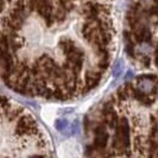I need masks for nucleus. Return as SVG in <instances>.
I'll return each instance as SVG.
<instances>
[{
  "instance_id": "1",
  "label": "nucleus",
  "mask_w": 158,
  "mask_h": 158,
  "mask_svg": "<svg viewBox=\"0 0 158 158\" xmlns=\"http://www.w3.org/2000/svg\"><path fill=\"white\" fill-rule=\"evenodd\" d=\"M156 76L153 75H144L142 77L138 79V83H137V87L138 89L145 93V94H150L153 93L156 90Z\"/></svg>"
},
{
  "instance_id": "2",
  "label": "nucleus",
  "mask_w": 158,
  "mask_h": 158,
  "mask_svg": "<svg viewBox=\"0 0 158 158\" xmlns=\"http://www.w3.org/2000/svg\"><path fill=\"white\" fill-rule=\"evenodd\" d=\"M107 139H108V133H107V130L103 125L96 127L95 130V142L94 146L98 149H103L107 144Z\"/></svg>"
},
{
  "instance_id": "3",
  "label": "nucleus",
  "mask_w": 158,
  "mask_h": 158,
  "mask_svg": "<svg viewBox=\"0 0 158 158\" xmlns=\"http://www.w3.org/2000/svg\"><path fill=\"white\" fill-rule=\"evenodd\" d=\"M113 71H114V75L115 76H118L119 74L123 71V63H117L115 65H114V68H113Z\"/></svg>"
},
{
  "instance_id": "4",
  "label": "nucleus",
  "mask_w": 158,
  "mask_h": 158,
  "mask_svg": "<svg viewBox=\"0 0 158 158\" xmlns=\"http://www.w3.org/2000/svg\"><path fill=\"white\" fill-rule=\"evenodd\" d=\"M4 7H5V2H4V1H1V0H0V12H1V11H2V10H4Z\"/></svg>"
},
{
  "instance_id": "5",
  "label": "nucleus",
  "mask_w": 158,
  "mask_h": 158,
  "mask_svg": "<svg viewBox=\"0 0 158 158\" xmlns=\"http://www.w3.org/2000/svg\"><path fill=\"white\" fill-rule=\"evenodd\" d=\"M155 63H156V65L158 67V48H157V50H156V58H155Z\"/></svg>"
},
{
  "instance_id": "6",
  "label": "nucleus",
  "mask_w": 158,
  "mask_h": 158,
  "mask_svg": "<svg viewBox=\"0 0 158 158\" xmlns=\"http://www.w3.org/2000/svg\"><path fill=\"white\" fill-rule=\"evenodd\" d=\"M155 1H156V4H158V0H155Z\"/></svg>"
}]
</instances>
